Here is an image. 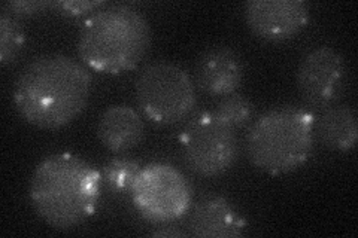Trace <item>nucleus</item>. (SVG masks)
I'll return each mask as SVG.
<instances>
[{"label":"nucleus","mask_w":358,"mask_h":238,"mask_svg":"<svg viewBox=\"0 0 358 238\" xmlns=\"http://www.w3.org/2000/svg\"><path fill=\"white\" fill-rule=\"evenodd\" d=\"M90 94L92 76L84 64L63 54H43L20 73L13 98L26 122L59 130L81 115Z\"/></svg>","instance_id":"obj_1"},{"label":"nucleus","mask_w":358,"mask_h":238,"mask_svg":"<svg viewBox=\"0 0 358 238\" xmlns=\"http://www.w3.org/2000/svg\"><path fill=\"white\" fill-rule=\"evenodd\" d=\"M102 174L69 152L42 160L30 179L29 195L39 218L60 231L76 228L94 214Z\"/></svg>","instance_id":"obj_2"},{"label":"nucleus","mask_w":358,"mask_h":238,"mask_svg":"<svg viewBox=\"0 0 358 238\" xmlns=\"http://www.w3.org/2000/svg\"><path fill=\"white\" fill-rule=\"evenodd\" d=\"M151 47L148 20L130 5H105L80 30L78 54L100 73H126L141 64Z\"/></svg>","instance_id":"obj_3"},{"label":"nucleus","mask_w":358,"mask_h":238,"mask_svg":"<svg viewBox=\"0 0 358 238\" xmlns=\"http://www.w3.org/2000/svg\"><path fill=\"white\" fill-rule=\"evenodd\" d=\"M315 137V117L310 112L297 106H278L251 124L245 151L260 172L287 174L309 160Z\"/></svg>","instance_id":"obj_4"},{"label":"nucleus","mask_w":358,"mask_h":238,"mask_svg":"<svg viewBox=\"0 0 358 238\" xmlns=\"http://www.w3.org/2000/svg\"><path fill=\"white\" fill-rule=\"evenodd\" d=\"M136 100L143 115L160 126L181 122L196 106L194 81L173 63H154L136 79Z\"/></svg>","instance_id":"obj_5"},{"label":"nucleus","mask_w":358,"mask_h":238,"mask_svg":"<svg viewBox=\"0 0 358 238\" xmlns=\"http://www.w3.org/2000/svg\"><path fill=\"white\" fill-rule=\"evenodd\" d=\"M179 142L187 165L201 177H217L229 172L239 155L236 130L221 121L214 110L192 118Z\"/></svg>","instance_id":"obj_6"},{"label":"nucleus","mask_w":358,"mask_h":238,"mask_svg":"<svg viewBox=\"0 0 358 238\" xmlns=\"http://www.w3.org/2000/svg\"><path fill=\"white\" fill-rule=\"evenodd\" d=\"M130 192L141 216L152 223L175 222L192 207V185L178 168L166 163L142 167Z\"/></svg>","instance_id":"obj_7"},{"label":"nucleus","mask_w":358,"mask_h":238,"mask_svg":"<svg viewBox=\"0 0 358 238\" xmlns=\"http://www.w3.org/2000/svg\"><path fill=\"white\" fill-rule=\"evenodd\" d=\"M296 82L306 105L318 109L334 106L346 84L343 57L330 47L312 50L299 64Z\"/></svg>","instance_id":"obj_8"},{"label":"nucleus","mask_w":358,"mask_h":238,"mask_svg":"<svg viewBox=\"0 0 358 238\" xmlns=\"http://www.w3.org/2000/svg\"><path fill=\"white\" fill-rule=\"evenodd\" d=\"M246 26L268 42L293 39L309 22V5L303 0H250L245 3Z\"/></svg>","instance_id":"obj_9"},{"label":"nucleus","mask_w":358,"mask_h":238,"mask_svg":"<svg viewBox=\"0 0 358 238\" xmlns=\"http://www.w3.org/2000/svg\"><path fill=\"white\" fill-rule=\"evenodd\" d=\"M243 82L241 55L230 47H212L200 54L194 67V84L208 96L236 93Z\"/></svg>","instance_id":"obj_10"},{"label":"nucleus","mask_w":358,"mask_h":238,"mask_svg":"<svg viewBox=\"0 0 358 238\" xmlns=\"http://www.w3.org/2000/svg\"><path fill=\"white\" fill-rule=\"evenodd\" d=\"M246 222L231 202L220 195L201 198L192 211L188 235L199 238H234L242 237Z\"/></svg>","instance_id":"obj_11"},{"label":"nucleus","mask_w":358,"mask_h":238,"mask_svg":"<svg viewBox=\"0 0 358 238\" xmlns=\"http://www.w3.org/2000/svg\"><path fill=\"white\" fill-rule=\"evenodd\" d=\"M96 134L99 142L114 154H124L139 146L145 137V122L127 105H114L100 115Z\"/></svg>","instance_id":"obj_12"},{"label":"nucleus","mask_w":358,"mask_h":238,"mask_svg":"<svg viewBox=\"0 0 358 238\" xmlns=\"http://www.w3.org/2000/svg\"><path fill=\"white\" fill-rule=\"evenodd\" d=\"M315 135L330 151L348 152L354 149L358 139L355 110L351 106H331L324 109L315 119Z\"/></svg>","instance_id":"obj_13"},{"label":"nucleus","mask_w":358,"mask_h":238,"mask_svg":"<svg viewBox=\"0 0 358 238\" xmlns=\"http://www.w3.org/2000/svg\"><path fill=\"white\" fill-rule=\"evenodd\" d=\"M26 33L20 21L3 10L0 15V64H13L24 48Z\"/></svg>","instance_id":"obj_14"},{"label":"nucleus","mask_w":358,"mask_h":238,"mask_svg":"<svg viewBox=\"0 0 358 238\" xmlns=\"http://www.w3.org/2000/svg\"><path fill=\"white\" fill-rule=\"evenodd\" d=\"M142 165L131 158L118 156L103 167V180L110 191L117 194L130 192L141 173Z\"/></svg>","instance_id":"obj_15"},{"label":"nucleus","mask_w":358,"mask_h":238,"mask_svg":"<svg viewBox=\"0 0 358 238\" xmlns=\"http://www.w3.org/2000/svg\"><path fill=\"white\" fill-rule=\"evenodd\" d=\"M215 115L230 126L231 128H242L248 124L254 115V105L238 93L221 97L214 110Z\"/></svg>","instance_id":"obj_16"},{"label":"nucleus","mask_w":358,"mask_h":238,"mask_svg":"<svg viewBox=\"0 0 358 238\" xmlns=\"http://www.w3.org/2000/svg\"><path fill=\"white\" fill-rule=\"evenodd\" d=\"M105 5V2H90V0H57L54 2L52 9L64 17L78 18L88 15L90 13H96Z\"/></svg>","instance_id":"obj_17"},{"label":"nucleus","mask_w":358,"mask_h":238,"mask_svg":"<svg viewBox=\"0 0 358 238\" xmlns=\"http://www.w3.org/2000/svg\"><path fill=\"white\" fill-rule=\"evenodd\" d=\"M54 2H47V0H18V2H8L5 3L3 9L6 13L13 15H38L45 13L47 9H52Z\"/></svg>","instance_id":"obj_18"},{"label":"nucleus","mask_w":358,"mask_h":238,"mask_svg":"<svg viewBox=\"0 0 358 238\" xmlns=\"http://www.w3.org/2000/svg\"><path fill=\"white\" fill-rule=\"evenodd\" d=\"M151 235H154V237H173V238H176V237H187L188 232H184L181 230H176V228H173V226H169V228H167V226H162V228H159V230H154L151 232Z\"/></svg>","instance_id":"obj_19"}]
</instances>
